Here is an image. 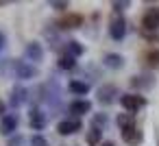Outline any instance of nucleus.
I'll return each instance as SVG.
<instances>
[{
	"label": "nucleus",
	"mask_w": 159,
	"mask_h": 146,
	"mask_svg": "<svg viewBox=\"0 0 159 146\" xmlns=\"http://www.w3.org/2000/svg\"><path fill=\"white\" fill-rule=\"evenodd\" d=\"M120 105L126 109V111H137V109H142L144 105H146V98L144 96H139V94H124V96H120Z\"/></svg>",
	"instance_id": "obj_1"
},
{
	"label": "nucleus",
	"mask_w": 159,
	"mask_h": 146,
	"mask_svg": "<svg viewBox=\"0 0 159 146\" xmlns=\"http://www.w3.org/2000/svg\"><path fill=\"white\" fill-rule=\"evenodd\" d=\"M142 26H144V31H157L159 29V7H152L144 13Z\"/></svg>",
	"instance_id": "obj_2"
},
{
	"label": "nucleus",
	"mask_w": 159,
	"mask_h": 146,
	"mask_svg": "<svg viewBox=\"0 0 159 146\" xmlns=\"http://www.w3.org/2000/svg\"><path fill=\"white\" fill-rule=\"evenodd\" d=\"M18 124H20L18 113H7L2 120H0V133H2V135H11V133H16Z\"/></svg>",
	"instance_id": "obj_3"
},
{
	"label": "nucleus",
	"mask_w": 159,
	"mask_h": 146,
	"mask_svg": "<svg viewBox=\"0 0 159 146\" xmlns=\"http://www.w3.org/2000/svg\"><path fill=\"white\" fill-rule=\"evenodd\" d=\"M109 35H111V39H116V42H120V39L126 35V22H124V18H113V20H111Z\"/></svg>",
	"instance_id": "obj_4"
},
{
	"label": "nucleus",
	"mask_w": 159,
	"mask_h": 146,
	"mask_svg": "<svg viewBox=\"0 0 159 146\" xmlns=\"http://www.w3.org/2000/svg\"><path fill=\"white\" fill-rule=\"evenodd\" d=\"M81 120H61L59 124H57V133L59 135H74L76 131H81Z\"/></svg>",
	"instance_id": "obj_5"
},
{
	"label": "nucleus",
	"mask_w": 159,
	"mask_h": 146,
	"mask_svg": "<svg viewBox=\"0 0 159 146\" xmlns=\"http://www.w3.org/2000/svg\"><path fill=\"white\" fill-rule=\"evenodd\" d=\"M24 57H26L29 61L39 63V61L44 59V48H42V44H39V42H31V44L26 46V50H24Z\"/></svg>",
	"instance_id": "obj_6"
},
{
	"label": "nucleus",
	"mask_w": 159,
	"mask_h": 146,
	"mask_svg": "<svg viewBox=\"0 0 159 146\" xmlns=\"http://www.w3.org/2000/svg\"><path fill=\"white\" fill-rule=\"evenodd\" d=\"M68 111H70L74 118H81V116H85V113L92 111V103H89V100H72L70 107H68Z\"/></svg>",
	"instance_id": "obj_7"
},
{
	"label": "nucleus",
	"mask_w": 159,
	"mask_h": 146,
	"mask_svg": "<svg viewBox=\"0 0 159 146\" xmlns=\"http://www.w3.org/2000/svg\"><path fill=\"white\" fill-rule=\"evenodd\" d=\"M122 139L129 144V146H137V144H142V131L137 129V126H131V129H124L122 131Z\"/></svg>",
	"instance_id": "obj_8"
},
{
	"label": "nucleus",
	"mask_w": 159,
	"mask_h": 146,
	"mask_svg": "<svg viewBox=\"0 0 159 146\" xmlns=\"http://www.w3.org/2000/svg\"><path fill=\"white\" fill-rule=\"evenodd\" d=\"M83 24V16L81 13H68L66 18L59 20V29H79Z\"/></svg>",
	"instance_id": "obj_9"
},
{
	"label": "nucleus",
	"mask_w": 159,
	"mask_h": 146,
	"mask_svg": "<svg viewBox=\"0 0 159 146\" xmlns=\"http://www.w3.org/2000/svg\"><path fill=\"white\" fill-rule=\"evenodd\" d=\"M118 94V89H116V85H105V87H100L98 89V100L102 103V105H109V103H113L116 96Z\"/></svg>",
	"instance_id": "obj_10"
},
{
	"label": "nucleus",
	"mask_w": 159,
	"mask_h": 146,
	"mask_svg": "<svg viewBox=\"0 0 159 146\" xmlns=\"http://www.w3.org/2000/svg\"><path fill=\"white\" fill-rule=\"evenodd\" d=\"M16 74H18L20 79H31V76L35 74V68H33V66H29L26 61H22V59H20V61L16 63Z\"/></svg>",
	"instance_id": "obj_11"
},
{
	"label": "nucleus",
	"mask_w": 159,
	"mask_h": 146,
	"mask_svg": "<svg viewBox=\"0 0 159 146\" xmlns=\"http://www.w3.org/2000/svg\"><path fill=\"white\" fill-rule=\"evenodd\" d=\"M44 126H46V118H44V113H42L39 109H33V111H31V129L39 131V129H44Z\"/></svg>",
	"instance_id": "obj_12"
},
{
	"label": "nucleus",
	"mask_w": 159,
	"mask_h": 146,
	"mask_svg": "<svg viewBox=\"0 0 159 146\" xmlns=\"http://www.w3.org/2000/svg\"><path fill=\"white\" fill-rule=\"evenodd\" d=\"M122 63H124V59H122L120 55H116V52H109V55L105 57V66H107V68L118 70V68H122Z\"/></svg>",
	"instance_id": "obj_13"
},
{
	"label": "nucleus",
	"mask_w": 159,
	"mask_h": 146,
	"mask_svg": "<svg viewBox=\"0 0 159 146\" xmlns=\"http://www.w3.org/2000/svg\"><path fill=\"white\" fill-rule=\"evenodd\" d=\"M74 66H76V57H72L70 52H63L59 57V68L61 70H72Z\"/></svg>",
	"instance_id": "obj_14"
},
{
	"label": "nucleus",
	"mask_w": 159,
	"mask_h": 146,
	"mask_svg": "<svg viewBox=\"0 0 159 146\" xmlns=\"http://www.w3.org/2000/svg\"><path fill=\"white\" fill-rule=\"evenodd\" d=\"M68 89H70L72 94H79V96H85V94L89 92V85H87V83H81V81H70V85H68Z\"/></svg>",
	"instance_id": "obj_15"
},
{
	"label": "nucleus",
	"mask_w": 159,
	"mask_h": 146,
	"mask_svg": "<svg viewBox=\"0 0 159 146\" xmlns=\"http://www.w3.org/2000/svg\"><path fill=\"white\" fill-rule=\"evenodd\" d=\"M118 126H120V131L135 126V118H133V113H120V116H118Z\"/></svg>",
	"instance_id": "obj_16"
},
{
	"label": "nucleus",
	"mask_w": 159,
	"mask_h": 146,
	"mask_svg": "<svg viewBox=\"0 0 159 146\" xmlns=\"http://www.w3.org/2000/svg\"><path fill=\"white\" fill-rule=\"evenodd\" d=\"M100 137H102V131H100L98 126H92V129L87 131V137H85V139H87L89 146H98V144H100Z\"/></svg>",
	"instance_id": "obj_17"
},
{
	"label": "nucleus",
	"mask_w": 159,
	"mask_h": 146,
	"mask_svg": "<svg viewBox=\"0 0 159 146\" xmlns=\"http://www.w3.org/2000/svg\"><path fill=\"white\" fill-rule=\"evenodd\" d=\"M83 50H85V48H83V46H81L76 39H70V42H68V52H70L72 57H79V55H83Z\"/></svg>",
	"instance_id": "obj_18"
},
{
	"label": "nucleus",
	"mask_w": 159,
	"mask_h": 146,
	"mask_svg": "<svg viewBox=\"0 0 159 146\" xmlns=\"http://www.w3.org/2000/svg\"><path fill=\"white\" fill-rule=\"evenodd\" d=\"M24 94H26V92H24L22 87H18V89H13V92H11V105H13V107H18V105H22V100H24Z\"/></svg>",
	"instance_id": "obj_19"
},
{
	"label": "nucleus",
	"mask_w": 159,
	"mask_h": 146,
	"mask_svg": "<svg viewBox=\"0 0 159 146\" xmlns=\"http://www.w3.org/2000/svg\"><path fill=\"white\" fill-rule=\"evenodd\" d=\"M146 61H148V66H152V68H159V50H155V52H148V55H146Z\"/></svg>",
	"instance_id": "obj_20"
},
{
	"label": "nucleus",
	"mask_w": 159,
	"mask_h": 146,
	"mask_svg": "<svg viewBox=\"0 0 159 146\" xmlns=\"http://www.w3.org/2000/svg\"><path fill=\"white\" fill-rule=\"evenodd\" d=\"M31 146H48V142H46L42 135H33V139H31Z\"/></svg>",
	"instance_id": "obj_21"
},
{
	"label": "nucleus",
	"mask_w": 159,
	"mask_h": 146,
	"mask_svg": "<svg viewBox=\"0 0 159 146\" xmlns=\"http://www.w3.org/2000/svg\"><path fill=\"white\" fill-rule=\"evenodd\" d=\"M98 124H107V116L105 113H98V116H94V126H98Z\"/></svg>",
	"instance_id": "obj_22"
},
{
	"label": "nucleus",
	"mask_w": 159,
	"mask_h": 146,
	"mask_svg": "<svg viewBox=\"0 0 159 146\" xmlns=\"http://www.w3.org/2000/svg\"><path fill=\"white\" fill-rule=\"evenodd\" d=\"M50 7H55V9H59V11H63V9H68V2H57V0H52Z\"/></svg>",
	"instance_id": "obj_23"
},
{
	"label": "nucleus",
	"mask_w": 159,
	"mask_h": 146,
	"mask_svg": "<svg viewBox=\"0 0 159 146\" xmlns=\"http://www.w3.org/2000/svg\"><path fill=\"white\" fill-rule=\"evenodd\" d=\"M124 7H129V2H113V9L116 11H122Z\"/></svg>",
	"instance_id": "obj_24"
},
{
	"label": "nucleus",
	"mask_w": 159,
	"mask_h": 146,
	"mask_svg": "<svg viewBox=\"0 0 159 146\" xmlns=\"http://www.w3.org/2000/svg\"><path fill=\"white\" fill-rule=\"evenodd\" d=\"M5 42H7V39H5V33H2V31H0V50H2V48H5Z\"/></svg>",
	"instance_id": "obj_25"
},
{
	"label": "nucleus",
	"mask_w": 159,
	"mask_h": 146,
	"mask_svg": "<svg viewBox=\"0 0 159 146\" xmlns=\"http://www.w3.org/2000/svg\"><path fill=\"white\" fill-rule=\"evenodd\" d=\"M0 116L5 118V103H0Z\"/></svg>",
	"instance_id": "obj_26"
},
{
	"label": "nucleus",
	"mask_w": 159,
	"mask_h": 146,
	"mask_svg": "<svg viewBox=\"0 0 159 146\" xmlns=\"http://www.w3.org/2000/svg\"><path fill=\"white\" fill-rule=\"evenodd\" d=\"M100 146H113V142H102Z\"/></svg>",
	"instance_id": "obj_27"
}]
</instances>
